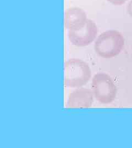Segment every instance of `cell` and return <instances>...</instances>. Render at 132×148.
I'll return each instance as SVG.
<instances>
[{"mask_svg":"<svg viewBox=\"0 0 132 148\" xmlns=\"http://www.w3.org/2000/svg\"><path fill=\"white\" fill-rule=\"evenodd\" d=\"M91 71L89 64L78 58L66 60L64 65V85L66 87L80 88L90 80Z\"/></svg>","mask_w":132,"mask_h":148,"instance_id":"cell-1","label":"cell"},{"mask_svg":"<svg viewBox=\"0 0 132 148\" xmlns=\"http://www.w3.org/2000/svg\"><path fill=\"white\" fill-rule=\"evenodd\" d=\"M124 46V38L116 30L104 32L95 41V52L103 58H112L121 52Z\"/></svg>","mask_w":132,"mask_h":148,"instance_id":"cell-2","label":"cell"},{"mask_svg":"<svg viewBox=\"0 0 132 148\" xmlns=\"http://www.w3.org/2000/svg\"><path fill=\"white\" fill-rule=\"evenodd\" d=\"M91 88L96 100L101 104H110L116 99V86L108 74H95L92 79Z\"/></svg>","mask_w":132,"mask_h":148,"instance_id":"cell-3","label":"cell"},{"mask_svg":"<svg viewBox=\"0 0 132 148\" xmlns=\"http://www.w3.org/2000/svg\"><path fill=\"white\" fill-rule=\"evenodd\" d=\"M98 33V28L94 21L88 19L82 28L68 30V36L72 45L77 47L86 46L94 41Z\"/></svg>","mask_w":132,"mask_h":148,"instance_id":"cell-4","label":"cell"},{"mask_svg":"<svg viewBox=\"0 0 132 148\" xmlns=\"http://www.w3.org/2000/svg\"><path fill=\"white\" fill-rule=\"evenodd\" d=\"M94 95L91 90L83 87L77 88L69 94L66 106L68 108H88L94 102Z\"/></svg>","mask_w":132,"mask_h":148,"instance_id":"cell-5","label":"cell"},{"mask_svg":"<svg viewBox=\"0 0 132 148\" xmlns=\"http://www.w3.org/2000/svg\"><path fill=\"white\" fill-rule=\"evenodd\" d=\"M88 19L86 14L79 7H70L64 13V27L68 30H78L84 26Z\"/></svg>","mask_w":132,"mask_h":148,"instance_id":"cell-6","label":"cell"},{"mask_svg":"<svg viewBox=\"0 0 132 148\" xmlns=\"http://www.w3.org/2000/svg\"><path fill=\"white\" fill-rule=\"evenodd\" d=\"M112 5H120L124 4L128 0H107Z\"/></svg>","mask_w":132,"mask_h":148,"instance_id":"cell-7","label":"cell"},{"mask_svg":"<svg viewBox=\"0 0 132 148\" xmlns=\"http://www.w3.org/2000/svg\"><path fill=\"white\" fill-rule=\"evenodd\" d=\"M127 12L132 18V0L129 2L127 7Z\"/></svg>","mask_w":132,"mask_h":148,"instance_id":"cell-8","label":"cell"}]
</instances>
